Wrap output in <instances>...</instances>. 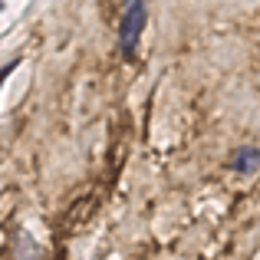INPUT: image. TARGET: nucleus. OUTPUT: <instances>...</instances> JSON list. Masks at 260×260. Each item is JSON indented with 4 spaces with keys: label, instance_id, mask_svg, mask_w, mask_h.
Returning <instances> with one entry per match:
<instances>
[{
    "label": "nucleus",
    "instance_id": "nucleus-1",
    "mask_svg": "<svg viewBox=\"0 0 260 260\" xmlns=\"http://www.w3.org/2000/svg\"><path fill=\"white\" fill-rule=\"evenodd\" d=\"M142 30H145V0H128L125 13L119 20V50L125 56L135 53V43H139Z\"/></svg>",
    "mask_w": 260,
    "mask_h": 260
},
{
    "label": "nucleus",
    "instance_id": "nucleus-2",
    "mask_svg": "<svg viewBox=\"0 0 260 260\" xmlns=\"http://www.w3.org/2000/svg\"><path fill=\"white\" fill-rule=\"evenodd\" d=\"M260 168V148L257 145H244L241 152L234 155V172H241V175H254Z\"/></svg>",
    "mask_w": 260,
    "mask_h": 260
},
{
    "label": "nucleus",
    "instance_id": "nucleus-4",
    "mask_svg": "<svg viewBox=\"0 0 260 260\" xmlns=\"http://www.w3.org/2000/svg\"><path fill=\"white\" fill-rule=\"evenodd\" d=\"M23 260H37V257H33V254H23Z\"/></svg>",
    "mask_w": 260,
    "mask_h": 260
},
{
    "label": "nucleus",
    "instance_id": "nucleus-3",
    "mask_svg": "<svg viewBox=\"0 0 260 260\" xmlns=\"http://www.w3.org/2000/svg\"><path fill=\"white\" fill-rule=\"evenodd\" d=\"M13 66H17V63H7L4 70H0V83H4V79H7V76H10V73H13Z\"/></svg>",
    "mask_w": 260,
    "mask_h": 260
}]
</instances>
